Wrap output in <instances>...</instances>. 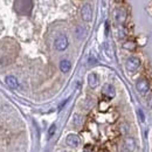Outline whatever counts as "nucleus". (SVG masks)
Returning a JSON list of instances; mask_svg holds the SVG:
<instances>
[{"label":"nucleus","instance_id":"obj_1","mask_svg":"<svg viewBox=\"0 0 152 152\" xmlns=\"http://www.w3.org/2000/svg\"><path fill=\"white\" fill-rule=\"evenodd\" d=\"M69 42H68V39L66 35H60L55 39V42H54V46L58 52H62V50H66L67 47H68Z\"/></svg>","mask_w":152,"mask_h":152},{"label":"nucleus","instance_id":"obj_2","mask_svg":"<svg viewBox=\"0 0 152 152\" xmlns=\"http://www.w3.org/2000/svg\"><path fill=\"white\" fill-rule=\"evenodd\" d=\"M140 67V60L136 56H131L126 61V69L129 72H136Z\"/></svg>","mask_w":152,"mask_h":152},{"label":"nucleus","instance_id":"obj_3","mask_svg":"<svg viewBox=\"0 0 152 152\" xmlns=\"http://www.w3.org/2000/svg\"><path fill=\"white\" fill-rule=\"evenodd\" d=\"M81 15H82V19L84 21H87V22L91 21V19H93V8L89 4L83 5V7L81 10Z\"/></svg>","mask_w":152,"mask_h":152},{"label":"nucleus","instance_id":"obj_4","mask_svg":"<svg viewBox=\"0 0 152 152\" xmlns=\"http://www.w3.org/2000/svg\"><path fill=\"white\" fill-rule=\"evenodd\" d=\"M149 82L145 80V78H142V80H138V82L136 83V89L139 94L142 95H145L148 91H149Z\"/></svg>","mask_w":152,"mask_h":152},{"label":"nucleus","instance_id":"obj_5","mask_svg":"<svg viewBox=\"0 0 152 152\" xmlns=\"http://www.w3.org/2000/svg\"><path fill=\"white\" fill-rule=\"evenodd\" d=\"M5 82H6V84L10 87V88H12V89H17L18 87H19V81H18V78L15 77V76H6V78H5Z\"/></svg>","mask_w":152,"mask_h":152},{"label":"nucleus","instance_id":"obj_6","mask_svg":"<svg viewBox=\"0 0 152 152\" xmlns=\"http://www.w3.org/2000/svg\"><path fill=\"white\" fill-rule=\"evenodd\" d=\"M66 143H67V145H69L72 148H77L80 145V138L76 134H69L66 139Z\"/></svg>","mask_w":152,"mask_h":152},{"label":"nucleus","instance_id":"obj_7","mask_svg":"<svg viewBox=\"0 0 152 152\" xmlns=\"http://www.w3.org/2000/svg\"><path fill=\"white\" fill-rule=\"evenodd\" d=\"M103 95H105L108 98H114L115 95H116L115 88L111 84H105L103 87Z\"/></svg>","mask_w":152,"mask_h":152},{"label":"nucleus","instance_id":"obj_8","mask_svg":"<svg viewBox=\"0 0 152 152\" xmlns=\"http://www.w3.org/2000/svg\"><path fill=\"white\" fill-rule=\"evenodd\" d=\"M98 76L96 75L95 73H91L88 76V83H89V87L90 88H96L98 86Z\"/></svg>","mask_w":152,"mask_h":152},{"label":"nucleus","instance_id":"obj_9","mask_svg":"<svg viewBox=\"0 0 152 152\" xmlns=\"http://www.w3.org/2000/svg\"><path fill=\"white\" fill-rule=\"evenodd\" d=\"M115 14H116V15H115L116 21H117L118 23H123V22L125 21V19H126V13H125L123 10H117Z\"/></svg>","mask_w":152,"mask_h":152},{"label":"nucleus","instance_id":"obj_10","mask_svg":"<svg viewBox=\"0 0 152 152\" xmlns=\"http://www.w3.org/2000/svg\"><path fill=\"white\" fill-rule=\"evenodd\" d=\"M72 68V63L68 61V60H62L60 62V69L62 73H68Z\"/></svg>","mask_w":152,"mask_h":152},{"label":"nucleus","instance_id":"obj_11","mask_svg":"<svg viewBox=\"0 0 152 152\" xmlns=\"http://www.w3.org/2000/svg\"><path fill=\"white\" fill-rule=\"evenodd\" d=\"M124 149H125L126 151H132L133 149H134V140H133L132 138H128V139L125 140V143H124Z\"/></svg>","mask_w":152,"mask_h":152},{"label":"nucleus","instance_id":"obj_12","mask_svg":"<svg viewBox=\"0 0 152 152\" xmlns=\"http://www.w3.org/2000/svg\"><path fill=\"white\" fill-rule=\"evenodd\" d=\"M104 48H105V53H107V55L109 57H114V52H113V47H111V45L109 43V42H107L105 45H104Z\"/></svg>","mask_w":152,"mask_h":152},{"label":"nucleus","instance_id":"obj_13","mask_svg":"<svg viewBox=\"0 0 152 152\" xmlns=\"http://www.w3.org/2000/svg\"><path fill=\"white\" fill-rule=\"evenodd\" d=\"M55 131H56V125H55V124H53V125L49 128V130H48V138H52V137L54 136Z\"/></svg>","mask_w":152,"mask_h":152},{"label":"nucleus","instance_id":"obj_14","mask_svg":"<svg viewBox=\"0 0 152 152\" xmlns=\"http://www.w3.org/2000/svg\"><path fill=\"white\" fill-rule=\"evenodd\" d=\"M123 47L126 48V49H134V48H136V45H134L133 42H128V43H125Z\"/></svg>","mask_w":152,"mask_h":152},{"label":"nucleus","instance_id":"obj_15","mask_svg":"<svg viewBox=\"0 0 152 152\" xmlns=\"http://www.w3.org/2000/svg\"><path fill=\"white\" fill-rule=\"evenodd\" d=\"M138 116H139V118H140V121H142V122H145V116H144V113H143V110H142V109H139V110H138Z\"/></svg>","mask_w":152,"mask_h":152},{"label":"nucleus","instance_id":"obj_16","mask_svg":"<svg viewBox=\"0 0 152 152\" xmlns=\"http://www.w3.org/2000/svg\"><path fill=\"white\" fill-rule=\"evenodd\" d=\"M88 61H89V63L94 64V63H96V57L91 54V55H89V57H88Z\"/></svg>","mask_w":152,"mask_h":152},{"label":"nucleus","instance_id":"obj_17","mask_svg":"<svg viewBox=\"0 0 152 152\" xmlns=\"http://www.w3.org/2000/svg\"><path fill=\"white\" fill-rule=\"evenodd\" d=\"M67 102H68V99H64V101H63V102H62V103L58 105V110H62V109H63V107L67 104Z\"/></svg>","mask_w":152,"mask_h":152},{"label":"nucleus","instance_id":"obj_18","mask_svg":"<svg viewBox=\"0 0 152 152\" xmlns=\"http://www.w3.org/2000/svg\"><path fill=\"white\" fill-rule=\"evenodd\" d=\"M149 107L152 109V95H151V97H150V99H149Z\"/></svg>","mask_w":152,"mask_h":152},{"label":"nucleus","instance_id":"obj_19","mask_svg":"<svg viewBox=\"0 0 152 152\" xmlns=\"http://www.w3.org/2000/svg\"><path fill=\"white\" fill-rule=\"evenodd\" d=\"M83 152H90V151H89V150H88V149H87V150H84V151H83Z\"/></svg>","mask_w":152,"mask_h":152}]
</instances>
